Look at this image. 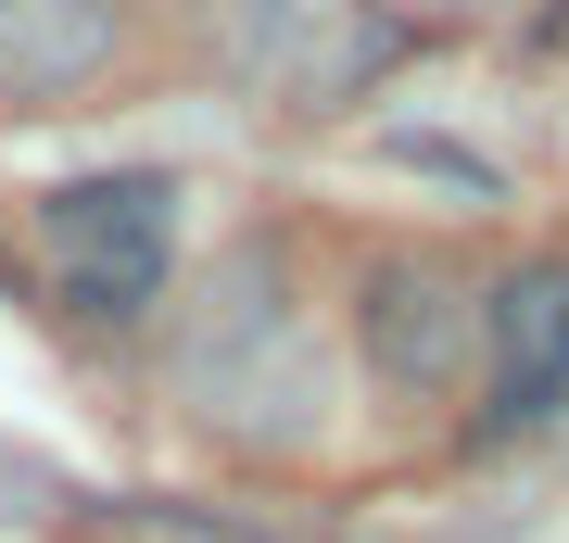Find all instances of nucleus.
<instances>
[{
	"label": "nucleus",
	"instance_id": "f257e3e1",
	"mask_svg": "<svg viewBox=\"0 0 569 543\" xmlns=\"http://www.w3.org/2000/svg\"><path fill=\"white\" fill-rule=\"evenodd\" d=\"M203 63L228 101L317 127L355 114L406 63V26H392V0H203Z\"/></svg>",
	"mask_w": 569,
	"mask_h": 543
},
{
	"label": "nucleus",
	"instance_id": "f03ea898",
	"mask_svg": "<svg viewBox=\"0 0 569 543\" xmlns=\"http://www.w3.org/2000/svg\"><path fill=\"white\" fill-rule=\"evenodd\" d=\"M26 241H39V279L63 316H152L164 279H178V178H152V164H114V178H63L39 190V215H26Z\"/></svg>",
	"mask_w": 569,
	"mask_h": 543
},
{
	"label": "nucleus",
	"instance_id": "7ed1b4c3",
	"mask_svg": "<svg viewBox=\"0 0 569 543\" xmlns=\"http://www.w3.org/2000/svg\"><path fill=\"white\" fill-rule=\"evenodd\" d=\"M355 366L406 404H456L481 380V279L430 241H380L355 265Z\"/></svg>",
	"mask_w": 569,
	"mask_h": 543
},
{
	"label": "nucleus",
	"instance_id": "20e7f679",
	"mask_svg": "<svg viewBox=\"0 0 569 543\" xmlns=\"http://www.w3.org/2000/svg\"><path fill=\"white\" fill-rule=\"evenodd\" d=\"M481 404L507 430H569V253L481 279Z\"/></svg>",
	"mask_w": 569,
	"mask_h": 543
},
{
	"label": "nucleus",
	"instance_id": "39448f33",
	"mask_svg": "<svg viewBox=\"0 0 569 543\" xmlns=\"http://www.w3.org/2000/svg\"><path fill=\"white\" fill-rule=\"evenodd\" d=\"M127 39V0H0V114L77 101Z\"/></svg>",
	"mask_w": 569,
	"mask_h": 543
},
{
	"label": "nucleus",
	"instance_id": "423d86ee",
	"mask_svg": "<svg viewBox=\"0 0 569 543\" xmlns=\"http://www.w3.org/2000/svg\"><path fill=\"white\" fill-rule=\"evenodd\" d=\"M39 505H63V481H51L39 455H13V443H0V519H39Z\"/></svg>",
	"mask_w": 569,
	"mask_h": 543
}]
</instances>
